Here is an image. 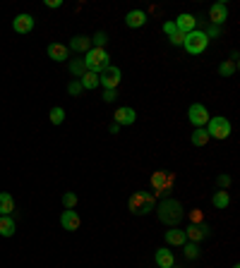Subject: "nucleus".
<instances>
[{
	"instance_id": "f257e3e1",
	"label": "nucleus",
	"mask_w": 240,
	"mask_h": 268,
	"mask_svg": "<svg viewBox=\"0 0 240 268\" xmlns=\"http://www.w3.org/2000/svg\"><path fill=\"white\" fill-rule=\"evenodd\" d=\"M156 216L159 221L168 228H178V223L185 218V211H183V204L178 199H163L159 206H156Z\"/></svg>"
},
{
	"instance_id": "f03ea898",
	"label": "nucleus",
	"mask_w": 240,
	"mask_h": 268,
	"mask_svg": "<svg viewBox=\"0 0 240 268\" xmlns=\"http://www.w3.org/2000/svg\"><path fill=\"white\" fill-rule=\"evenodd\" d=\"M82 60H84V67L89 72H96V74H101L106 67H111V56L106 48H89Z\"/></svg>"
},
{
	"instance_id": "7ed1b4c3",
	"label": "nucleus",
	"mask_w": 240,
	"mask_h": 268,
	"mask_svg": "<svg viewBox=\"0 0 240 268\" xmlns=\"http://www.w3.org/2000/svg\"><path fill=\"white\" fill-rule=\"evenodd\" d=\"M128 208L135 213V216H147L149 211L156 208V204H154L152 194H147V192H135V194L130 197V201H128Z\"/></svg>"
},
{
	"instance_id": "20e7f679",
	"label": "nucleus",
	"mask_w": 240,
	"mask_h": 268,
	"mask_svg": "<svg viewBox=\"0 0 240 268\" xmlns=\"http://www.w3.org/2000/svg\"><path fill=\"white\" fill-rule=\"evenodd\" d=\"M209 46V39H207V34L204 32H190V34H185V41H183V48L190 53V56H202L204 50H207Z\"/></svg>"
},
{
	"instance_id": "39448f33",
	"label": "nucleus",
	"mask_w": 240,
	"mask_h": 268,
	"mask_svg": "<svg viewBox=\"0 0 240 268\" xmlns=\"http://www.w3.org/2000/svg\"><path fill=\"white\" fill-rule=\"evenodd\" d=\"M207 134L209 137H214V139H228V137H231V122H228L226 118H221V115L209 118Z\"/></svg>"
},
{
	"instance_id": "423d86ee",
	"label": "nucleus",
	"mask_w": 240,
	"mask_h": 268,
	"mask_svg": "<svg viewBox=\"0 0 240 268\" xmlns=\"http://www.w3.org/2000/svg\"><path fill=\"white\" fill-rule=\"evenodd\" d=\"M120 79H123V72H120V67L111 65V67H106V70L99 74V84H101L104 89H118Z\"/></svg>"
},
{
	"instance_id": "0eeeda50",
	"label": "nucleus",
	"mask_w": 240,
	"mask_h": 268,
	"mask_svg": "<svg viewBox=\"0 0 240 268\" xmlns=\"http://www.w3.org/2000/svg\"><path fill=\"white\" fill-rule=\"evenodd\" d=\"M209 111H207V105H202V103H192L190 108H187V120H190L195 127H204L209 122Z\"/></svg>"
},
{
	"instance_id": "6e6552de",
	"label": "nucleus",
	"mask_w": 240,
	"mask_h": 268,
	"mask_svg": "<svg viewBox=\"0 0 240 268\" xmlns=\"http://www.w3.org/2000/svg\"><path fill=\"white\" fill-rule=\"evenodd\" d=\"M60 225H63V230H67V232H75V230H80L82 225V218H80V213L75 211V208H65L63 216H60Z\"/></svg>"
},
{
	"instance_id": "1a4fd4ad",
	"label": "nucleus",
	"mask_w": 240,
	"mask_h": 268,
	"mask_svg": "<svg viewBox=\"0 0 240 268\" xmlns=\"http://www.w3.org/2000/svg\"><path fill=\"white\" fill-rule=\"evenodd\" d=\"M209 19H211L214 26L226 24V19H228V5H226V3H214V5L209 8Z\"/></svg>"
},
{
	"instance_id": "9d476101",
	"label": "nucleus",
	"mask_w": 240,
	"mask_h": 268,
	"mask_svg": "<svg viewBox=\"0 0 240 268\" xmlns=\"http://www.w3.org/2000/svg\"><path fill=\"white\" fill-rule=\"evenodd\" d=\"M113 120H115V125L123 127V125H132L137 120V113L135 108H130V105H120L118 111H115V115H113Z\"/></svg>"
},
{
	"instance_id": "9b49d317",
	"label": "nucleus",
	"mask_w": 240,
	"mask_h": 268,
	"mask_svg": "<svg viewBox=\"0 0 240 268\" xmlns=\"http://www.w3.org/2000/svg\"><path fill=\"white\" fill-rule=\"evenodd\" d=\"M46 53L53 63H65V60H70V48L63 46V43H51Z\"/></svg>"
},
{
	"instance_id": "f8f14e48",
	"label": "nucleus",
	"mask_w": 240,
	"mask_h": 268,
	"mask_svg": "<svg viewBox=\"0 0 240 268\" xmlns=\"http://www.w3.org/2000/svg\"><path fill=\"white\" fill-rule=\"evenodd\" d=\"M12 29H15V34H29L34 29V17L32 15H17L15 19H12Z\"/></svg>"
},
{
	"instance_id": "ddd939ff",
	"label": "nucleus",
	"mask_w": 240,
	"mask_h": 268,
	"mask_svg": "<svg viewBox=\"0 0 240 268\" xmlns=\"http://www.w3.org/2000/svg\"><path fill=\"white\" fill-rule=\"evenodd\" d=\"M176 29L180 34H190V32H195V24H197V17L195 15H187V12H183V15H178L176 17Z\"/></svg>"
},
{
	"instance_id": "4468645a",
	"label": "nucleus",
	"mask_w": 240,
	"mask_h": 268,
	"mask_svg": "<svg viewBox=\"0 0 240 268\" xmlns=\"http://www.w3.org/2000/svg\"><path fill=\"white\" fill-rule=\"evenodd\" d=\"M125 24H128L130 29H139L147 24V12L144 10H130L128 15H125Z\"/></svg>"
},
{
	"instance_id": "2eb2a0df",
	"label": "nucleus",
	"mask_w": 240,
	"mask_h": 268,
	"mask_svg": "<svg viewBox=\"0 0 240 268\" xmlns=\"http://www.w3.org/2000/svg\"><path fill=\"white\" fill-rule=\"evenodd\" d=\"M72 53H87L89 48H91V39L84 36V34H77V36H72L70 46H67Z\"/></svg>"
},
{
	"instance_id": "dca6fc26",
	"label": "nucleus",
	"mask_w": 240,
	"mask_h": 268,
	"mask_svg": "<svg viewBox=\"0 0 240 268\" xmlns=\"http://www.w3.org/2000/svg\"><path fill=\"white\" fill-rule=\"evenodd\" d=\"M154 261H156V266H159V268H171L173 263H176V256H173L171 249H156Z\"/></svg>"
},
{
	"instance_id": "f3484780",
	"label": "nucleus",
	"mask_w": 240,
	"mask_h": 268,
	"mask_svg": "<svg viewBox=\"0 0 240 268\" xmlns=\"http://www.w3.org/2000/svg\"><path fill=\"white\" fill-rule=\"evenodd\" d=\"M211 235V230L207 228V225H190V228L185 230V237L187 239H192V242H200V239H204V237Z\"/></svg>"
},
{
	"instance_id": "a211bd4d",
	"label": "nucleus",
	"mask_w": 240,
	"mask_h": 268,
	"mask_svg": "<svg viewBox=\"0 0 240 268\" xmlns=\"http://www.w3.org/2000/svg\"><path fill=\"white\" fill-rule=\"evenodd\" d=\"M166 242L168 245H173V247H183L185 242H187V237H185V230H178V228H171L166 230Z\"/></svg>"
},
{
	"instance_id": "6ab92c4d",
	"label": "nucleus",
	"mask_w": 240,
	"mask_h": 268,
	"mask_svg": "<svg viewBox=\"0 0 240 268\" xmlns=\"http://www.w3.org/2000/svg\"><path fill=\"white\" fill-rule=\"evenodd\" d=\"M15 211V199L10 197V192H0V216H12Z\"/></svg>"
},
{
	"instance_id": "aec40b11",
	"label": "nucleus",
	"mask_w": 240,
	"mask_h": 268,
	"mask_svg": "<svg viewBox=\"0 0 240 268\" xmlns=\"http://www.w3.org/2000/svg\"><path fill=\"white\" fill-rule=\"evenodd\" d=\"M15 230H17V225H15V218H12V216H0V235L12 237Z\"/></svg>"
},
{
	"instance_id": "412c9836",
	"label": "nucleus",
	"mask_w": 240,
	"mask_h": 268,
	"mask_svg": "<svg viewBox=\"0 0 240 268\" xmlns=\"http://www.w3.org/2000/svg\"><path fill=\"white\" fill-rule=\"evenodd\" d=\"M80 84H82V89H87V91H94L96 87H99V74L96 72H84L80 77Z\"/></svg>"
},
{
	"instance_id": "4be33fe9",
	"label": "nucleus",
	"mask_w": 240,
	"mask_h": 268,
	"mask_svg": "<svg viewBox=\"0 0 240 268\" xmlns=\"http://www.w3.org/2000/svg\"><path fill=\"white\" fill-rule=\"evenodd\" d=\"M211 204L216 206V208H228V204H231V197H228V190H219L214 192V197H211Z\"/></svg>"
},
{
	"instance_id": "5701e85b",
	"label": "nucleus",
	"mask_w": 240,
	"mask_h": 268,
	"mask_svg": "<svg viewBox=\"0 0 240 268\" xmlns=\"http://www.w3.org/2000/svg\"><path fill=\"white\" fill-rule=\"evenodd\" d=\"M209 139H211V137L207 134V129H204V127H197V129L192 132V137H190L192 146H207Z\"/></svg>"
},
{
	"instance_id": "b1692460",
	"label": "nucleus",
	"mask_w": 240,
	"mask_h": 268,
	"mask_svg": "<svg viewBox=\"0 0 240 268\" xmlns=\"http://www.w3.org/2000/svg\"><path fill=\"white\" fill-rule=\"evenodd\" d=\"M67 67H70V74H72V77H82V74L87 72V67H84V60H82V58H72Z\"/></svg>"
},
{
	"instance_id": "393cba45",
	"label": "nucleus",
	"mask_w": 240,
	"mask_h": 268,
	"mask_svg": "<svg viewBox=\"0 0 240 268\" xmlns=\"http://www.w3.org/2000/svg\"><path fill=\"white\" fill-rule=\"evenodd\" d=\"M235 70H238V63H235V60H224V63L219 65V74H221V77H233Z\"/></svg>"
},
{
	"instance_id": "a878e982",
	"label": "nucleus",
	"mask_w": 240,
	"mask_h": 268,
	"mask_svg": "<svg viewBox=\"0 0 240 268\" xmlns=\"http://www.w3.org/2000/svg\"><path fill=\"white\" fill-rule=\"evenodd\" d=\"M48 120H51L53 125H63V122H65V108H60V105L51 108V113H48Z\"/></svg>"
},
{
	"instance_id": "bb28decb",
	"label": "nucleus",
	"mask_w": 240,
	"mask_h": 268,
	"mask_svg": "<svg viewBox=\"0 0 240 268\" xmlns=\"http://www.w3.org/2000/svg\"><path fill=\"white\" fill-rule=\"evenodd\" d=\"M152 184L156 187V190H166V184H168V173H163V170H159V173H154Z\"/></svg>"
},
{
	"instance_id": "cd10ccee",
	"label": "nucleus",
	"mask_w": 240,
	"mask_h": 268,
	"mask_svg": "<svg viewBox=\"0 0 240 268\" xmlns=\"http://www.w3.org/2000/svg\"><path fill=\"white\" fill-rule=\"evenodd\" d=\"M185 259H190V261H195L197 256H200V245L197 242H185Z\"/></svg>"
},
{
	"instance_id": "c85d7f7f",
	"label": "nucleus",
	"mask_w": 240,
	"mask_h": 268,
	"mask_svg": "<svg viewBox=\"0 0 240 268\" xmlns=\"http://www.w3.org/2000/svg\"><path fill=\"white\" fill-rule=\"evenodd\" d=\"M89 39H91V48H104L106 43H108V34L99 32V34H94V36H89Z\"/></svg>"
},
{
	"instance_id": "c756f323",
	"label": "nucleus",
	"mask_w": 240,
	"mask_h": 268,
	"mask_svg": "<svg viewBox=\"0 0 240 268\" xmlns=\"http://www.w3.org/2000/svg\"><path fill=\"white\" fill-rule=\"evenodd\" d=\"M63 206L67 208V211L75 208V206H77V194H75V192H65L63 194Z\"/></svg>"
},
{
	"instance_id": "7c9ffc66",
	"label": "nucleus",
	"mask_w": 240,
	"mask_h": 268,
	"mask_svg": "<svg viewBox=\"0 0 240 268\" xmlns=\"http://www.w3.org/2000/svg\"><path fill=\"white\" fill-rule=\"evenodd\" d=\"M82 91H84V89H82L80 79H75V82H70V84H67V94H70V96H80Z\"/></svg>"
},
{
	"instance_id": "2f4dec72",
	"label": "nucleus",
	"mask_w": 240,
	"mask_h": 268,
	"mask_svg": "<svg viewBox=\"0 0 240 268\" xmlns=\"http://www.w3.org/2000/svg\"><path fill=\"white\" fill-rule=\"evenodd\" d=\"M118 98V89H104V103H113Z\"/></svg>"
},
{
	"instance_id": "473e14b6",
	"label": "nucleus",
	"mask_w": 240,
	"mask_h": 268,
	"mask_svg": "<svg viewBox=\"0 0 240 268\" xmlns=\"http://www.w3.org/2000/svg\"><path fill=\"white\" fill-rule=\"evenodd\" d=\"M161 29H163V34H166L168 39L178 34V29H176V24H173V22H163V26H161Z\"/></svg>"
},
{
	"instance_id": "72a5a7b5",
	"label": "nucleus",
	"mask_w": 240,
	"mask_h": 268,
	"mask_svg": "<svg viewBox=\"0 0 240 268\" xmlns=\"http://www.w3.org/2000/svg\"><path fill=\"white\" fill-rule=\"evenodd\" d=\"M219 190H228V187H231V177H228V175H219Z\"/></svg>"
},
{
	"instance_id": "f704fd0d",
	"label": "nucleus",
	"mask_w": 240,
	"mask_h": 268,
	"mask_svg": "<svg viewBox=\"0 0 240 268\" xmlns=\"http://www.w3.org/2000/svg\"><path fill=\"white\" fill-rule=\"evenodd\" d=\"M168 41H171V43H173V46H183V41H185V34H180V32H178L176 36H171V39H168Z\"/></svg>"
},
{
	"instance_id": "c9c22d12",
	"label": "nucleus",
	"mask_w": 240,
	"mask_h": 268,
	"mask_svg": "<svg viewBox=\"0 0 240 268\" xmlns=\"http://www.w3.org/2000/svg\"><path fill=\"white\" fill-rule=\"evenodd\" d=\"M190 218H192V225H197V223L202 221V213H200V208H195V211L190 213Z\"/></svg>"
},
{
	"instance_id": "e433bc0d",
	"label": "nucleus",
	"mask_w": 240,
	"mask_h": 268,
	"mask_svg": "<svg viewBox=\"0 0 240 268\" xmlns=\"http://www.w3.org/2000/svg\"><path fill=\"white\" fill-rule=\"evenodd\" d=\"M43 5H46V8H60V5H63V0H46Z\"/></svg>"
},
{
	"instance_id": "4c0bfd02",
	"label": "nucleus",
	"mask_w": 240,
	"mask_h": 268,
	"mask_svg": "<svg viewBox=\"0 0 240 268\" xmlns=\"http://www.w3.org/2000/svg\"><path fill=\"white\" fill-rule=\"evenodd\" d=\"M233 268H240V266H238V263H235V266H233Z\"/></svg>"
},
{
	"instance_id": "58836bf2",
	"label": "nucleus",
	"mask_w": 240,
	"mask_h": 268,
	"mask_svg": "<svg viewBox=\"0 0 240 268\" xmlns=\"http://www.w3.org/2000/svg\"><path fill=\"white\" fill-rule=\"evenodd\" d=\"M171 268H173V266H171Z\"/></svg>"
}]
</instances>
